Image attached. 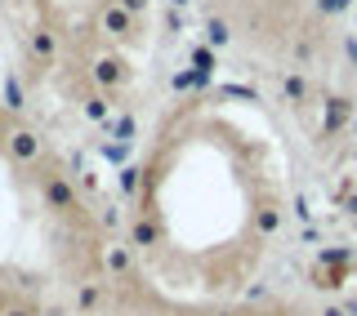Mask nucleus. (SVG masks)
<instances>
[{
	"instance_id": "ddd939ff",
	"label": "nucleus",
	"mask_w": 357,
	"mask_h": 316,
	"mask_svg": "<svg viewBox=\"0 0 357 316\" xmlns=\"http://www.w3.org/2000/svg\"><path fill=\"white\" fill-rule=\"evenodd\" d=\"M107 267H112V272H130V250L112 245V250H107Z\"/></svg>"
},
{
	"instance_id": "6ab92c4d",
	"label": "nucleus",
	"mask_w": 357,
	"mask_h": 316,
	"mask_svg": "<svg viewBox=\"0 0 357 316\" xmlns=\"http://www.w3.org/2000/svg\"><path fill=\"white\" fill-rule=\"evenodd\" d=\"M103 152H107V161H116V165H121V161H126V152H130V143H107Z\"/></svg>"
},
{
	"instance_id": "412c9836",
	"label": "nucleus",
	"mask_w": 357,
	"mask_h": 316,
	"mask_svg": "<svg viewBox=\"0 0 357 316\" xmlns=\"http://www.w3.org/2000/svg\"><path fill=\"white\" fill-rule=\"evenodd\" d=\"M344 49H349V58L357 63V36H349V40H344Z\"/></svg>"
},
{
	"instance_id": "2eb2a0df",
	"label": "nucleus",
	"mask_w": 357,
	"mask_h": 316,
	"mask_svg": "<svg viewBox=\"0 0 357 316\" xmlns=\"http://www.w3.org/2000/svg\"><path fill=\"white\" fill-rule=\"evenodd\" d=\"M277 228H282V214H277V210H259V232L268 236V232H277Z\"/></svg>"
},
{
	"instance_id": "dca6fc26",
	"label": "nucleus",
	"mask_w": 357,
	"mask_h": 316,
	"mask_svg": "<svg viewBox=\"0 0 357 316\" xmlns=\"http://www.w3.org/2000/svg\"><path fill=\"white\" fill-rule=\"evenodd\" d=\"M112 129H116V143H130L134 139V120L130 116H116V120H112Z\"/></svg>"
},
{
	"instance_id": "393cba45",
	"label": "nucleus",
	"mask_w": 357,
	"mask_h": 316,
	"mask_svg": "<svg viewBox=\"0 0 357 316\" xmlns=\"http://www.w3.org/2000/svg\"><path fill=\"white\" fill-rule=\"evenodd\" d=\"M5 316H31V312H5Z\"/></svg>"
},
{
	"instance_id": "6e6552de",
	"label": "nucleus",
	"mask_w": 357,
	"mask_h": 316,
	"mask_svg": "<svg viewBox=\"0 0 357 316\" xmlns=\"http://www.w3.org/2000/svg\"><path fill=\"white\" fill-rule=\"evenodd\" d=\"M206 85H210V76L197 72V67H192V72H178V76H174V89H178V94H188V89H206Z\"/></svg>"
},
{
	"instance_id": "f8f14e48",
	"label": "nucleus",
	"mask_w": 357,
	"mask_h": 316,
	"mask_svg": "<svg viewBox=\"0 0 357 316\" xmlns=\"http://www.w3.org/2000/svg\"><path fill=\"white\" fill-rule=\"evenodd\" d=\"M192 67L210 76V67H215V49H210V45H197V49H192Z\"/></svg>"
},
{
	"instance_id": "f3484780",
	"label": "nucleus",
	"mask_w": 357,
	"mask_h": 316,
	"mask_svg": "<svg viewBox=\"0 0 357 316\" xmlns=\"http://www.w3.org/2000/svg\"><path fill=\"white\" fill-rule=\"evenodd\" d=\"M357 0H317V9L321 14H344V9H353Z\"/></svg>"
},
{
	"instance_id": "4468645a",
	"label": "nucleus",
	"mask_w": 357,
	"mask_h": 316,
	"mask_svg": "<svg viewBox=\"0 0 357 316\" xmlns=\"http://www.w3.org/2000/svg\"><path fill=\"white\" fill-rule=\"evenodd\" d=\"M121 191H126V196L139 191V169H134V165H121Z\"/></svg>"
},
{
	"instance_id": "0eeeda50",
	"label": "nucleus",
	"mask_w": 357,
	"mask_h": 316,
	"mask_svg": "<svg viewBox=\"0 0 357 316\" xmlns=\"http://www.w3.org/2000/svg\"><path fill=\"white\" fill-rule=\"evenodd\" d=\"M94 81H98V85H116V81H121V63H116V58H98V63H94Z\"/></svg>"
},
{
	"instance_id": "b1692460",
	"label": "nucleus",
	"mask_w": 357,
	"mask_h": 316,
	"mask_svg": "<svg viewBox=\"0 0 357 316\" xmlns=\"http://www.w3.org/2000/svg\"><path fill=\"white\" fill-rule=\"evenodd\" d=\"M349 214H357V196H353V200H349Z\"/></svg>"
},
{
	"instance_id": "f257e3e1",
	"label": "nucleus",
	"mask_w": 357,
	"mask_h": 316,
	"mask_svg": "<svg viewBox=\"0 0 357 316\" xmlns=\"http://www.w3.org/2000/svg\"><path fill=\"white\" fill-rule=\"evenodd\" d=\"M9 156H14V161H36V156H40L36 134H31V129H14V134H9Z\"/></svg>"
},
{
	"instance_id": "4be33fe9",
	"label": "nucleus",
	"mask_w": 357,
	"mask_h": 316,
	"mask_svg": "<svg viewBox=\"0 0 357 316\" xmlns=\"http://www.w3.org/2000/svg\"><path fill=\"white\" fill-rule=\"evenodd\" d=\"M321 316H349V312H344V308H326V312H321Z\"/></svg>"
},
{
	"instance_id": "f03ea898",
	"label": "nucleus",
	"mask_w": 357,
	"mask_h": 316,
	"mask_svg": "<svg viewBox=\"0 0 357 316\" xmlns=\"http://www.w3.org/2000/svg\"><path fill=\"white\" fill-rule=\"evenodd\" d=\"M45 200L54 210H76V191L63 183V178H45Z\"/></svg>"
},
{
	"instance_id": "423d86ee",
	"label": "nucleus",
	"mask_w": 357,
	"mask_h": 316,
	"mask_svg": "<svg viewBox=\"0 0 357 316\" xmlns=\"http://www.w3.org/2000/svg\"><path fill=\"white\" fill-rule=\"evenodd\" d=\"M228 40H232L228 22H223V18H210V22H206V45H210V49H223Z\"/></svg>"
},
{
	"instance_id": "20e7f679",
	"label": "nucleus",
	"mask_w": 357,
	"mask_h": 316,
	"mask_svg": "<svg viewBox=\"0 0 357 316\" xmlns=\"http://www.w3.org/2000/svg\"><path fill=\"white\" fill-rule=\"evenodd\" d=\"M130 22H134L130 9H121V5L103 9V31H112V36H126V31H130Z\"/></svg>"
},
{
	"instance_id": "1a4fd4ad",
	"label": "nucleus",
	"mask_w": 357,
	"mask_h": 316,
	"mask_svg": "<svg viewBox=\"0 0 357 316\" xmlns=\"http://www.w3.org/2000/svg\"><path fill=\"white\" fill-rule=\"evenodd\" d=\"M282 89H286V98H290V103H304V98H308V81H304V76H286Z\"/></svg>"
},
{
	"instance_id": "9d476101",
	"label": "nucleus",
	"mask_w": 357,
	"mask_h": 316,
	"mask_svg": "<svg viewBox=\"0 0 357 316\" xmlns=\"http://www.w3.org/2000/svg\"><path fill=\"white\" fill-rule=\"evenodd\" d=\"M134 245L152 250V245H156V223H148V219H143V223H134Z\"/></svg>"
},
{
	"instance_id": "9b49d317",
	"label": "nucleus",
	"mask_w": 357,
	"mask_h": 316,
	"mask_svg": "<svg viewBox=\"0 0 357 316\" xmlns=\"http://www.w3.org/2000/svg\"><path fill=\"white\" fill-rule=\"evenodd\" d=\"M31 54H36V58H54V36L50 31H36V36H31Z\"/></svg>"
},
{
	"instance_id": "a878e982",
	"label": "nucleus",
	"mask_w": 357,
	"mask_h": 316,
	"mask_svg": "<svg viewBox=\"0 0 357 316\" xmlns=\"http://www.w3.org/2000/svg\"><path fill=\"white\" fill-rule=\"evenodd\" d=\"M0 107H5V103H0Z\"/></svg>"
},
{
	"instance_id": "aec40b11",
	"label": "nucleus",
	"mask_w": 357,
	"mask_h": 316,
	"mask_svg": "<svg viewBox=\"0 0 357 316\" xmlns=\"http://www.w3.org/2000/svg\"><path fill=\"white\" fill-rule=\"evenodd\" d=\"M121 9H130V14H143V9H148V0H116Z\"/></svg>"
},
{
	"instance_id": "7ed1b4c3",
	"label": "nucleus",
	"mask_w": 357,
	"mask_h": 316,
	"mask_svg": "<svg viewBox=\"0 0 357 316\" xmlns=\"http://www.w3.org/2000/svg\"><path fill=\"white\" fill-rule=\"evenodd\" d=\"M353 116V103L349 98H326V134H340Z\"/></svg>"
},
{
	"instance_id": "39448f33",
	"label": "nucleus",
	"mask_w": 357,
	"mask_h": 316,
	"mask_svg": "<svg viewBox=\"0 0 357 316\" xmlns=\"http://www.w3.org/2000/svg\"><path fill=\"white\" fill-rule=\"evenodd\" d=\"M0 103H5L9 111H22V107H27V98H22V81H18V76H5V85H0Z\"/></svg>"
},
{
	"instance_id": "a211bd4d",
	"label": "nucleus",
	"mask_w": 357,
	"mask_h": 316,
	"mask_svg": "<svg viewBox=\"0 0 357 316\" xmlns=\"http://www.w3.org/2000/svg\"><path fill=\"white\" fill-rule=\"evenodd\" d=\"M85 116L89 120H107V103H103V98H89V103H85Z\"/></svg>"
},
{
	"instance_id": "5701e85b",
	"label": "nucleus",
	"mask_w": 357,
	"mask_h": 316,
	"mask_svg": "<svg viewBox=\"0 0 357 316\" xmlns=\"http://www.w3.org/2000/svg\"><path fill=\"white\" fill-rule=\"evenodd\" d=\"M170 5H174V9H183V5H192V0H170Z\"/></svg>"
}]
</instances>
